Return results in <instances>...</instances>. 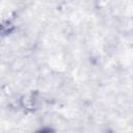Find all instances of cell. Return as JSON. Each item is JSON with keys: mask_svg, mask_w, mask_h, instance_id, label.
Listing matches in <instances>:
<instances>
[{"mask_svg": "<svg viewBox=\"0 0 133 133\" xmlns=\"http://www.w3.org/2000/svg\"><path fill=\"white\" fill-rule=\"evenodd\" d=\"M34 133H56L52 128H49V127H44V128H41L38 130H36Z\"/></svg>", "mask_w": 133, "mask_h": 133, "instance_id": "cell-1", "label": "cell"}]
</instances>
